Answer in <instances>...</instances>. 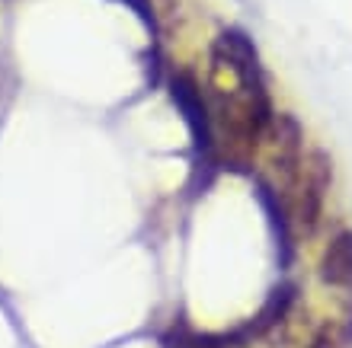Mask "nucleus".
<instances>
[{
  "label": "nucleus",
  "instance_id": "nucleus-1",
  "mask_svg": "<svg viewBox=\"0 0 352 348\" xmlns=\"http://www.w3.org/2000/svg\"><path fill=\"white\" fill-rule=\"evenodd\" d=\"M330 185H333V160L327 150H311L295 183V218L305 227V233H314L320 218H324V202Z\"/></svg>",
  "mask_w": 352,
  "mask_h": 348
},
{
  "label": "nucleus",
  "instance_id": "nucleus-2",
  "mask_svg": "<svg viewBox=\"0 0 352 348\" xmlns=\"http://www.w3.org/2000/svg\"><path fill=\"white\" fill-rule=\"evenodd\" d=\"M170 96H173V102L183 112L186 125L192 131L195 150L202 154V160H218L214 156V141H212V109H208V102H205L192 73H176L170 80Z\"/></svg>",
  "mask_w": 352,
  "mask_h": 348
},
{
  "label": "nucleus",
  "instance_id": "nucleus-3",
  "mask_svg": "<svg viewBox=\"0 0 352 348\" xmlns=\"http://www.w3.org/2000/svg\"><path fill=\"white\" fill-rule=\"evenodd\" d=\"M266 135H272V170L278 173L285 189H295L298 176H301V163H305V131L288 112L282 115H272V125H269Z\"/></svg>",
  "mask_w": 352,
  "mask_h": 348
},
{
  "label": "nucleus",
  "instance_id": "nucleus-4",
  "mask_svg": "<svg viewBox=\"0 0 352 348\" xmlns=\"http://www.w3.org/2000/svg\"><path fill=\"white\" fill-rule=\"evenodd\" d=\"M317 272H320V281L330 288L352 291V230H343L330 240V246L320 253Z\"/></svg>",
  "mask_w": 352,
  "mask_h": 348
},
{
  "label": "nucleus",
  "instance_id": "nucleus-5",
  "mask_svg": "<svg viewBox=\"0 0 352 348\" xmlns=\"http://www.w3.org/2000/svg\"><path fill=\"white\" fill-rule=\"evenodd\" d=\"M256 195H260V205L269 214V227H272V237H276V249H278V266L288 268L292 266V256H295V243H292V227H288V214L285 205L278 198V192L266 179H256Z\"/></svg>",
  "mask_w": 352,
  "mask_h": 348
},
{
  "label": "nucleus",
  "instance_id": "nucleus-6",
  "mask_svg": "<svg viewBox=\"0 0 352 348\" xmlns=\"http://www.w3.org/2000/svg\"><path fill=\"white\" fill-rule=\"evenodd\" d=\"M298 301V284L295 281H282L276 284L272 291H269L266 303L260 307V313L250 320V329L256 339H266L269 332H276L282 323L288 320V313H292V307H295Z\"/></svg>",
  "mask_w": 352,
  "mask_h": 348
},
{
  "label": "nucleus",
  "instance_id": "nucleus-7",
  "mask_svg": "<svg viewBox=\"0 0 352 348\" xmlns=\"http://www.w3.org/2000/svg\"><path fill=\"white\" fill-rule=\"evenodd\" d=\"M307 348H343V342H340V332H333L330 326H320L314 332V339L307 342Z\"/></svg>",
  "mask_w": 352,
  "mask_h": 348
},
{
  "label": "nucleus",
  "instance_id": "nucleus-8",
  "mask_svg": "<svg viewBox=\"0 0 352 348\" xmlns=\"http://www.w3.org/2000/svg\"><path fill=\"white\" fill-rule=\"evenodd\" d=\"M125 3H131V7L138 10V16L144 19V23H148L151 29L157 26V23H154V13H151V0H125Z\"/></svg>",
  "mask_w": 352,
  "mask_h": 348
},
{
  "label": "nucleus",
  "instance_id": "nucleus-9",
  "mask_svg": "<svg viewBox=\"0 0 352 348\" xmlns=\"http://www.w3.org/2000/svg\"><path fill=\"white\" fill-rule=\"evenodd\" d=\"M340 342H343V345H352V307L346 310V323H343V332H340Z\"/></svg>",
  "mask_w": 352,
  "mask_h": 348
}]
</instances>
